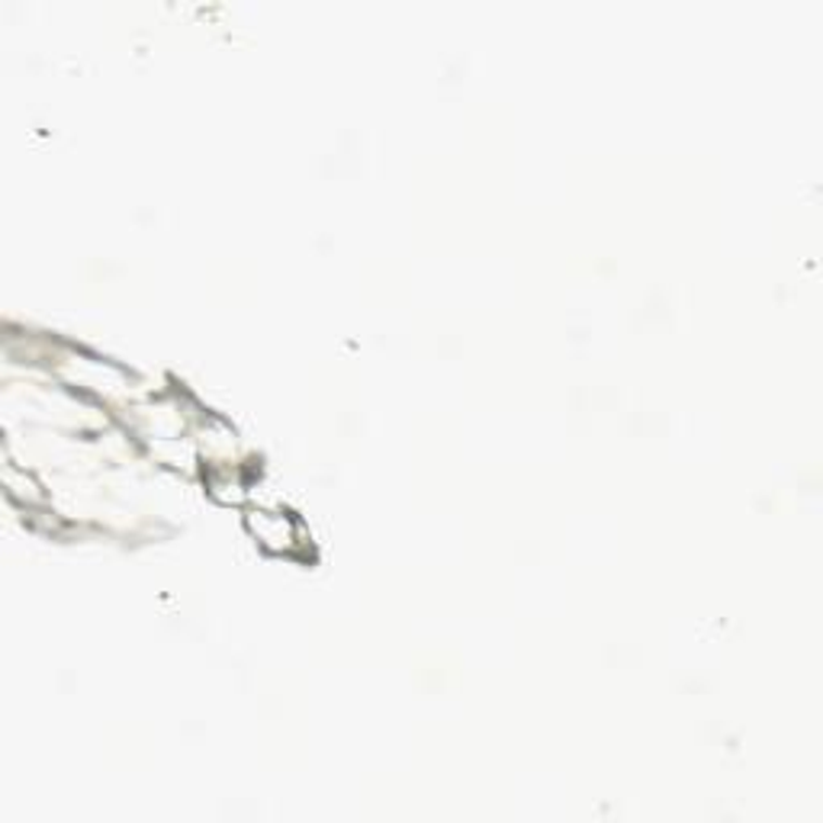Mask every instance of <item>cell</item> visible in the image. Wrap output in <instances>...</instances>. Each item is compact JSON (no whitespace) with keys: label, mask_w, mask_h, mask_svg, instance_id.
I'll return each mask as SVG.
<instances>
[{"label":"cell","mask_w":823,"mask_h":823,"mask_svg":"<svg viewBox=\"0 0 823 823\" xmlns=\"http://www.w3.org/2000/svg\"><path fill=\"white\" fill-rule=\"evenodd\" d=\"M248 531L258 538L261 548L274 550V553L293 548V522L280 512H252Z\"/></svg>","instance_id":"obj_1"}]
</instances>
